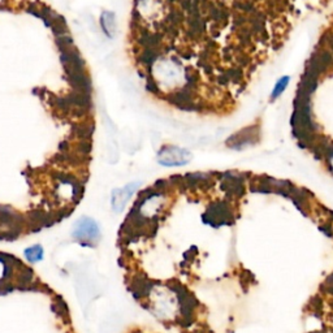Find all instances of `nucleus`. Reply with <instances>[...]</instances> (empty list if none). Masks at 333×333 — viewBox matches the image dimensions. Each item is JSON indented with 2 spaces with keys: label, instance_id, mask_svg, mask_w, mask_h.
Returning <instances> with one entry per match:
<instances>
[{
  "label": "nucleus",
  "instance_id": "39448f33",
  "mask_svg": "<svg viewBox=\"0 0 333 333\" xmlns=\"http://www.w3.org/2000/svg\"><path fill=\"white\" fill-rule=\"evenodd\" d=\"M101 26L103 33L108 38H114L117 33V24H116V16L111 10H105L101 16Z\"/></svg>",
  "mask_w": 333,
  "mask_h": 333
},
{
  "label": "nucleus",
  "instance_id": "f257e3e1",
  "mask_svg": "<svg viewBox=\"0 0 333 333\" xmlns=\"http://www.w3.org/2000/svg\"><path fill=\"white\" fill-rule=\"evenodd\" d=\"M151 85L163 94L180 97L189 91L192 77L189 69L182 64L179 57L155 56L150 61Z\"/></svg>",
  "mask_w": 333,
  "mask_h": 333
},
{
  "label": "nucleus",
  "instance_id": "7ed1b4c3",
  "mask_svg": "<svg viewBox=\"0 0 333 333\" xmlns=\"http://www.w3.org/2000/svg\"><path fill=\"white\" fill-rule=\"evenodd\" d=\"M193 154L188 148L180 147L176 145H164L156 154L158 164L167 168H177L184 167L192 162Z\"/></svg>",
  "mask_w": 333,
  "mask_h": 333
},
{
  "label": "nucleus",
  "instance_id": "0eeeda50",
  "mask_svg": "<svg viewBox=\"0 0 333 333\" xmlns=\"http://www.w3.org/2000/svg\"><path fill=\"white\" fill-rule=\"evenodd\" d=\"M24 255L25 258L31 263L41 262V260L43 259L44 255L43 247H42L41 245H33L30 246V247H26L24 251Z\"/></svg>",
  "mask_w": 333,
  "mask_h": 333
},
{
  "label": "nucleus",
  "instance_id": "20e7f679",
  "mask_svg": "<svg viewBox=\"0 0 333 333\" xmlns=\"http://www.w3.org/2000/svg\"><path fill=\"white\" fill-rule=\"evenodd\" d=\"M139 182H130L128 185L122 188L114 189L111 194V206L114 212H122L126 207L128 202L131 199V197L135 194V192L139 189Z\"/></svg>",
  "mask_w": 333,
  "mask_h": 333
},
{
  "label": "nucleus",
  "instance_id": "f03ea898",
  "mask_svg": "<svg viewBox=\"0 0 333 333\" xmlns=\"http://www.w3.org/2000/svg\"><path fill=\"white\" fill-rule=\"evenodd\" d=\"M72 236L82 246L94 247L101 239V228L94 219L84 216L74 222Z\"/></svg>",
  "mask_w": 333,
  "mask_h": 333
},
{
  "label": "nucleus",
  "instance_id": "9d476101",
  "mask_svg": "<svg viewBox=\"0 0 333 333\" xmlns=\"http://www.w3.org/2000/svg\"><path fill=\"white\" fill-rule=\"evenodd\" d=\"M5 275V263L3 259H0V279Z\"/></svg>",
  "mask_w": 333,
  "mask_h": 333
},
{
  "label": "nucleus",
  "instance_id": "1a4fd4ad",
  "mask_svg": "<svg viewBox=\"0 0 333 333\" xmlns=\"http://www.w3.org/2000/svg\"><path fill=\"white\" fill-rule=\"evenodd\" d=\"M327 162H328V169L333 176V151L327 152Z\"/></svg>",
  "mask_w": 333,
  "mask_h": 333
},
{
  "label": "nucleus",
  "instance_id": "423d86ee",
  "mask_svg": "<svg viewBox=\"0 0 333 333\" xmlns=\"http://www.w3.org/2000/svg\"><path fill=\"white\" fill-rule=\"evenodd\" d=\"M290 84V76H281L276 81V84L273 85L272 91H271V101H276L281 95L285 93Z\"/></svg>",
  "mask_w": 333,
  "mask_h": 333
},
{
  "label": "nucleus",
  "instance_id": "6e6552de",
  "mask_svg": "<svg viewBox=\"0 0 333 333\" xmlns=\"http://www.w3.org/2000/svg\"><path fill=\"white\" fill-rule=\"evenodd\" d=\"M94 131V126L89 124H78L74 125L73 133L77 135L80 139H89Z\"/></svg>",
  "mask_w": 333,
  "mask_h": 333
}]
</instances>
